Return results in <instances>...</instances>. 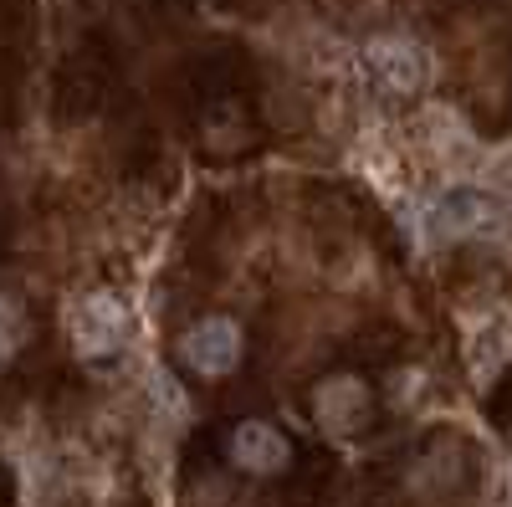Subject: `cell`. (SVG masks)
Listing matches in <instances>:
<instances>
[{
  "instance_id": "cell-1",
  "label": "cell",
  "mask_w": 512,
  "mask_h": 507,
  "mask_svg": "<svg viewBox=\"0 0 512 507\" xmlns=\"http://www.w3.org/2000/svg\"><path fill=\"white\" fill-rule=\"evenodd\" d=\"M175 359H180V374H185V379H200V385L231 379V374L246 364V328H241V318H231V313H205V318H195V323L180 333Z\"/></svg>"
},
{
  "instance_id": "cell-3",
  "label": "cell",
  "mask_w": 512,
  "mask_h": 507,
  "mask_svg": "<svg viewBox=\"0 0 512 507\" xmlns=\"http://www.w3.org/2000/svg\"><path fill=\"white\" fill-rule=\"evenodd\" d=\"M226 461L241 477H282L292 467V436L277 420H236L226 431Z\"/></svg>"
},
{
  "instance_id": "cell-5",
  "label": "cell",
  "mask_w": 512,
  "mask_h": 507,
  "mask_svg": "<svg viewBox=\"0 0 512 507\" xmlns=\"http://www.w3.org/2000/svg\"><path fill=\"white\" fill-rule=\"evenodd\" d=\"M98 338H118V308H108L103 298H93L77 313V344L82 354H98Z\"/></svg>"
},
{
  "instance_id": "cell-4",
  "label": "cell",
  "mask_w": 512,
  "mask_h": 507,
  "mask_svg": "<svg viewBox=\"0 0 512 507\" xmlns=\"http://www.w3.org/2000/svg\"><path fill=\"white\" fill-rule=\"evenodd\" d=\"M374 67L390 82H400V88H415V82H420V52L405 47V41H379V47H374Z\"/></svg>"
},
{
  "instance_id": "cell-2",
  "label": "cell",
  "mask_w": 512,
  "mask_h": 507,
  "mask_svg": "<svg viewBox=\"0 0 512 507\" xmlns=\"http://www.w3.org/2000/svg\"><path fill=\"white\" fill-rule=\"evenodd\" d=\"M313 426H323L328 436H354L369 426V415H374V385L364 374H349V369H338L328 379H318L313 385Z\"/></svg>"
},
{
  "instance_id": "cell-6",
  "label": "cell",
  "mask_w": 512,
  "mask_h": 507,
  "mask_svg": "<svg viewBox=\"0 0 512 507\" xmlns=\"http://www.w3.org/2000/svg\"><path fill=\"white\" fill-rule=\"evenodd\" d=\"M26 333H31L26 308H21L16 298H0V354H16V349L26 344Z\"/></svg>"
}]
</instances>
